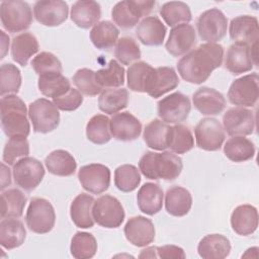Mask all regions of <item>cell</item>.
<instances>
[{"label": "cell", "instance_id": "6", "mask_svg": "<svg viewBox=\"0 0 259 259\" xmlns=\"http://www.w3.org/2000/svg\"><path fill=\"white\" fill-rule=\"evenodd\" d=\"M27 228L35 234L51 232L56 223V213L52 203L42 197L31 198L25 214Z\"/></svg>", "mask_w": 259, "mask_h": 259}, {"label": "cell", "instance_id": "3", "mask_svg": "<svg viewBox=\"0 0 259 259\" xmlns=\"http://www.w3.org/2000/svg\"><path fill=\"white\" fill-rule=\"evenodd\" d=\"M1 125L8 138H26L30 133L24 101L15 94L1 97Z\"/></svg>", "mask_w": 259, "mask_h": 259}, {"label": "cell", "instance_id": "22", "mask_svg": "<svg viewBox=\"0 0 259 259\" xmlns=\"http://www.w3.org/2000/svg\"><path fill=\"white\" fill-rule=\"evenodd\" d=\"M194 107L203 115L220 114L226 107L224 95L213 88L202 86L192 96Z\"/></svg>", "mask_w": 259, "mask_h": 259}, {"label": "cell", "instance_id": "2", "mask_svg": "<svg viewBox=\"0 0 259 259\" xmlns=\"http://www.w3.org/2000/svg\"><path fill=\"white\" fill-rule=\"evenodd\" d=\"M183 168L182 159L171 152L156 153L146 152L139 161V169L142 174L152 180H175Z\"/></svg>", "mask_w": 259, "mask_h": 259}, {"label": "cell", "instance_id": "46", "mask_svg": "<svg viewBox=\"0 0 259 259\" xmlns=\"http://www.w3.org/2000/svg\"><path fill=\"white\" fill-rule=\"evenodd\" d=\"M141 183V174L138 168L131 164L118 166L114 171V184L122 192H132Z\"/></svg>", "mask_w": 259, "mask_h": 259}, {"label": "cell", "instance_id": "19", "mask_svg": "<svg viewBox=\"0 0 259 259\" xmlns=\"http://www.w3.org/2000/svg\"><path fill=\"white\" fill-rule=\"evenodd\" d=\"M126 240L136 247H146L155 239V227L150 219L143 215L131 218L123 229Z\"/></svg>", "mask_w": 259, "mask_h": 259}, {"label": "cell", "instance_id": "13", "mask_svg": "<svg viewBox=\"0 0 259 259\" xmlns=\"http://www.w3.org/2000/svg\"><path fill=\"white\" fill-rule=\"evenodd\" d=\"M14 182L26 191H32L45 176L42 164L33 157H23L15 162L12 169Z\"/></svg>", "mask_w": 259, "mask_h": 259}, {"label": "cell", "instance_id": "16", "mask_svg": "<svg viewBox=\"0 0 259 259\" xmlns=\"http://www.w3.org/2000/svg\"><path fill=\"white\" fill-rule=\"evenodd\" d=\"M78 179L86 191L93 194H100L109 188L110 170L105 165L92 163L80 168Z\"/></svg>", "mask_w": 259, "mask_h": 259}, {"label": "cell", "instance_id": "4", "mask_svg": "<svg viewBox=\"0 0 259 259\" xmlns=\"http://www.w3.org/2000/svg\"><path fill=\"white\" fill-rule=\"evenodd\" d=\"M0 18L4 29L15 33L27 29L32 22V11L27 2L20 0L2 1Z\"/></svg>", "mask_w": 259, "mask_h": 259}, {"label": "cell", "instance_id": "38", "mask_svg": "<svg viewBox=\"0 0 259 259\" xmlns=\"http://www.w3.org/2000/svg\"><path fill=\"white\" fill-rule=\"evenodd\" d=\"M27 202L26 195L17 188H10L1 193V218L18 219L23 214Z\"/></svg>", "mask_w": 259, "mask_h": 259}, {"label": "cell", "instance_id": "39", "mask_svg": "<svg viewBox=\"0 0 259 259\" xmlns=\"http://www.w3.org/2000/svg\"><path fill=\"white\" fill-rule=\"evenodd\" d=\"M119 30L110 21L103 20L96 23L90 30V39L99 50H108L118 40Z\"/></svg>", "mask_w": 259, "mask_h": 259}, {"label": "cell", "instance_id": "18", "mask_svg": "<svg viewBox=\"0 0 259 259\" xmlns=\"http://www.w3.org/2000/svg\"><path fill=\"white\" fill-rule=\"evenodd\" d=\"M196 45V32L192 25L182 23L174 26L169 33L165 48L173 57H181L189 53Z\"/></svg>", "mask_w": 259, "mask_h": 259}, {"label": "cell", "instance_id": "47", "mask_svg": "<svg viewBox=\"0 0 259 259\" xmlns=\"http://www.w3.org/2000/svg\"><path fill=\"white\" fill-rule=\"evenodd\" d=\"M21 86V74L19 69L11 64L5 63L0 68V94H15Z\"/></svg>", "mask_w": 259, "mask_h": 259}, {"label": "cell", "instance_id": "11", "mask_svg": "<svg viewBox=\"0 0 259 259\" xmlns=\"http://www.w3.org/2000/svg\"><path fill=\"white\" fill-rule=\"evenodd\" d=\"M259 76L251 73L234 80L228 91L229 101L237 106L252 107L259 96Z\"/></svg>", "mask_w": 259, "mask_h": 259}, {"label": "cell", "instance_id": "44", "mask_svg": "<svg viewBox=\"0 0 259 259\" xmlns=\"http://www.w3.org/2000/svg\"><path fill=\"white\" fill-rule=\"evenodd\" d=\"M194 147V138L190 128L178 123L171 126L168 148L175 154H185Z\"/></svg>", "mask_w": 259, "mask_h": 259}, {"label": "cell", "instance_id": "33", "mask_svg": "<svg viewBox=\"0 0 259 259\" xmlns=\"http://www.w3.org/2000/svg\"><path fill=\"white\" fill-rule=\"evenodd\" d=\"M155 68L144 61L132 64L126 73L127 87L134 92L147 93L151 85Z\"/></svg>", "mask_w": 259, "mask_h": 259}, {"label": "cell", "instance_id": "9", "mask_svg": "<svg viewBox=\"0 0 259 259\" xmlns=\"http://www.w3.org/2000/svg\"><path fill=\"white\" fill-rule=\"evenodd\" d=\"M196 28L201 40L217 44L227 33L228 19L219 8H210L199 15Z\"/></svg>", "mask_w": 259, "mask_h": 259}, {"label": "cell", "instance_id": "25", "mask_svg": "<svg viewBox=\"0 0 259 259\" xmlns=\"http://www.w3.org/2000/svg\"><path fill=\"white\" fill-rule=\"evenodd\" d=\"M70 15L78 27L87 29L98 23L101 17V7L93 0H79L72 5Z\"/></svg>", "mask_w": 259, "mask_h": 259}, {"label": "cell", "instance_id": "54", "mask_svg": "<svg viewBox=\"0 0 259 259\" xmlns=\"http://www.w3.org/2000/svg\"><path fill=\"white\" fill-rule=\"evenodd\" d=\"M1 167H2V171H1V186H0V189L3 191L11 183V173H10V169L8 168V166L5 165L4 162L1 164Z\"/></svg>", "mask_w": 259, "mask_h": 259}, {"label": "cell", "instance_id": "7", "mask_svg": "<svg viewBox=\"0 0 259 259\" xmlns=\"http://www.w3.org/2000/svg\"><path fill=\"white\" fill-rule=\"evenodd\" d=\"M28 115L35 133L48 134L60 123V112L56 104L49 99L39 98L28 106Z\"/></svg>", "mask_w": 259, "mask_h": 259}, {"label": "cell", "instance_id": "50", "mask_svg": "<svg viewBox=\"0 0 259 259\" xmlns=\"http://www.w3.org/2000/svg\"><path fill=\"white\" fill-rule=\"evenodd\" d=\"M29 154V144L26 138L13 137L9 138L6 142L2 159L8 165H14L16 159L26 157Z\"/></svg>", "mask_w": 259, "mask_h": 259}, {"label": "cell", "instance_id": "45", "mask_svg": "<svg viewBox=\"0 0 259 259\" xmlns=\"http://www.w3.org/2000/svg\"><path fill=\"white\" fill-rule=\"evenodd\" d=\"M95 78L102 88L120 87L124 83V68L116 60H110L106 68L95 72Z\"/></svg>", "mask_w": 259, "mask_h": 259}, {"label": "cell", "instance_id": "35", "mask_svg": "<svg viewBox=\"0 0 259 259\" xmlns=\"http://www.w3.org/2000/svg\"><path fill=\"white\" fill-rule=\"evenodd\" d=\"M255 151L254 143L243 136H234L230 138L224 146L226 157L236 163L246 162L253 159Z\"/></svg>", "mask_w": 259, "mask_h": 259}, {"label": "cell", "instance_id": "42", "mask_svg": "<svg viewBox=\"0 0 259 259\" xmlns=\"http://www.w3.org/2000/svg\"><path fill=\"white\" fill-rule=\"evenodd\" d=\"M87 139L96 145H104L111 139L110 118L104 114H95L86 125Z\"/></svg>", "mask_w": 259, "mask_h": 259}, {"label": "cell", "instance_id": "30", "mask_svg": "<svg viewBox=\"0 0 259 259\" xmlns=\"http://www.w3.org/2000/svg\"><path fill=\"white\" fill-rule=\"evenodd\" d=\"M192 206V196L189 190L182 186H171L165 194V207L173 217H184Z\"/></svg>", "mask_w": 259, "mask_h": 259}, {"label": "cell", "instance_id": "26", "mask_svg": "<svg viewBox=\"0 0 259 259\" xmlns=\"http://www.w3.org/2000/svg\"><path fill=\"white\" fill-rule=\"evenodd\" d=\"M163 197V189L159 184L147 182L138 191L137 203L142 212L154 215L162 209Z\"/></svg>", "mask_w": 259, "mask_h": 259}, {"label": "cell", "instance_id": "55", "mask_svg": "<svg viewBox=\"0 0 259 259\" xmlns=\"http://www.w3.org/2000/svg\"><path fill=\"white\" fill-rule=\"evenodd\" d=\"M1 33V60L5 58L7 52H8V48H9V36L3 31H0Z\"/></svg>", "mask_w": 259, "mask_h": 259}, {"label": "cell", "instance_id": "28", "mask_svg": "<svg viewBox=\"0 0 259 259\" xmlns=\"http://www.w3.org/2000/svg\"><path fill=\"white\" fill-rule=\"evenodd\" d=\"M197 252L204 259H224L231 252V243L224 235H206L199 241Z\"/></svg>", "mask_w": 259, "mask_h": 259}, {"label": "cell", "instance_id": "27", "mask_svg": "<svg viewBox=\"0 0 259 259\" xmlns=\"http://www.w3.org/2000/svg\"><path fill=\"white\" fill-rule=\"evenodd\" d=\"M94 201L93 196L87 193H80L73 199L70 205V215L76 227L88 229L94 226L95 221L92 213Z\"/></svg>", "mask_w": 259, "mask_h": 259}, {"label": "cell", "instance_id": "15", "mask_svg": "<svg viewBox=\"0 0 259 259\" xmlns=\"http://www.w3.org/2000/svg\"><path fill=\"white\" fill-rule=\"evenodd\" d=\"M223 127L231 137L252 135L255 130L254 112L242 106L232 107L223 116Z\"/></svg>", "mask_w": 259, "mask_h": 259}, {"label": "cell", "instance_id": "8", "mask_svg": "<svg viewBox=\"0 0 259 259\" xmlns=\"http://www.w3.org/2000/svg\"><path fill=\"white\" fill-rule=\"evenodd\" d=\"M92 213L95 223L107 229L118 228L125 217L120 201L109 194L101 195L94 201Z\"/></svg>", "mask_w": 259, "mask_h": 259}, {"label": "cell", "instance_id": "17", "mask_svg": "<svg viewBox=\"0 0 259 259\" xmlns=\"http://www.w3.org/2000/svg\"><path fill=\"white\" fill-rule=\"evenodd\" d=\"M69 7L62 0H41L33 5V15L45 26H58L66 21Z\"/></svg>", "mask_w": 259, "mask_h": 259}, {"label": "cell", "instance_id": "36", "mask_svg": "<svg viewBox=\"0 0 259 259\" xmlns=\"http://www.w3.org/2000/svg\"><path fill=\"white\" fill-rule=\"evenodd\" d=\"M45 164L50 173L63 177L73 175L77 168L75 158L65 150L53 151L46 157Z\"/></svg>", "mask_w": 259, "mask_h": 259}, {"label": "cell", "instance_id": "29", "mask_svg": "<svg viewBox=\"0 0 259 259\" xmlns=\"http://www.w3.org/2000/svg\"><path fill=\"white\" fill-rule=\"evenodd\" d=\"M178 84L179 78L174 68L158 67L155 68L147 94L153 98H158L175 89Z\"/></svg>", "mask_w": 259, "mask_h": 259}, {"label": "cell", "instance_id": "37", "mask_svg": "<svg viewBox=\"0 0 259 259\" xmlns=\"http://www.w3.org/2000/svg\"><path fill=\"white\" fill-rule=\"evenodd\" d=\"M128 103V92L125 88H106L98 98L99 109L106 114H115L124 109Z\"/></svg>", "mask_w": 259, "mask_h": 259}, {"label": "cell", "instance_id": "40", "mask_svg": "<svg viewBox=\"0 0 259 259\" xmlns=\"http://www.w3.org/2000/svg\"><path fill=\"white\" fill-rule=\"evenodd\" d=\"M37 86L42 95L52 97L53 99L64 95L71 89L69 79L63 76L62 73L39 76Z\"/></svg>", "mask_w": 259, "mask_h": 259}, {"label": "cell", "instance_id": "34", "mask_svg": "<svg viewBox=\"0 0 259 259\" xmlns=\"http://www.w3.org/2000/svg\"><path fill=\"white\" fill-rule=\"evenodd\" d=\"M171 126L161 119L151 120L145 127L143 138L146 145L157 151H164L168 148Z\"/></svg>", "mask_w": 259, "mask_h": 259}, {"label": "cell", "instance_id": "14", "mask_svg": "<svg viewBox=\"0 0 259 259\" xmlns=\"http://www.w3.org/2000/svg\"><path fill=\"white\" fill-rule=\"evenodd\" d=\"M194 135L196 146L210 152L220 150L226 138L222 123L213 117L200 119L194 128Z\"/></svg>", "mask_w": 259, "mask_h": 259}, {"label": "cell", "instance_id": "24", "mask_svg": "<svg viewBox=\"0 0 259 259\" xmlns=\"http://www.w3.org/2000/svg\"><path fill=\"white\" fill-rule=\"evenodd\" d=\"M231 226L240 236L253 234L258 227V211L251 204L238 205L231 214Z\"/></svg>", "mask_w": 259, "mask_h": 259}, {"label": "cell", "instance_id": "5", "mask_svg": "<svg viewBox=\"0 0 259 259\" xmlns=\"http://www.w3.org/2000/svg\"><path fill=\"white\" fill-rule=\"evenodd\" d=\"M155 4V1H120L113 6L111 17L119 27L128 29L136 26L142 17L149 15L153 11Z\"/></svg>", "mask_w": 259, "mask_h": 259}, {"label": "cell", "instance_id": "32", "mask_svg": "<svg viewBox=\"0 0 259 259\" xmlns=\"http://www.w3.org/2000/svg\"><path fill=\"white\" fill-rule=\"evenodd\" d=\"M26 231L21 221L14 218L3 219L0 223V244L3 248L11 250L24 243Z\"/></svg>", "mask_w": 259, "mask_h": 259}, {"label": "cell", "instance_id": "51", "mask_svg": "<svg viewBox=\"0 0 259 259\" xmlns=\"http://www.w3.org/2000/svg\"><path fill=\"white\" fill-rule=\"evenodd\" d=\"M34 72L39 76L62 73L63 67L60 60L52 53L41 52L37 54L31 61Z\"/></svg>", "mask_w": 259, "mask_h": 259}, {"label": "cell", "instance_id": "49", "mask_svg": "<svg viewBox=\"0 0 259 259\" xmlns=\"http://www.w3.org/2000/svg\"><path fill=\"white\" fill-rule=\"evenodd\" d=\"M73 83L82 94L87 96H95L103 91L96 81L95 72L88 68L77 70L73 76Z\"/></svg>", "mask_w": 259, "mask_h": 259}, {"label": "cell", "instance_id": "53", "mask_svg": "<svg viewBox=\"0 0 259 259\" xmlns=\"http://www.w3.org/2000/svg\"><path fill=\"white\" fill-rule=\"evenodd\" d=\"M157 254L158 258L162 259H171V258H185L186 255L184 250L181 247L175 245H164L157 247Z\"/></svg>", "mask_w": 259, "mask_h": 259}, {"label": "cell", "instance_id": "10", "mask_svg": "<svg viewBox=\"0 0 259 259\" xmlns=\"http://www.w3.org/2000/svg\"><path fill=\"white\" fill-rule=\"evenodd\" d=\"M257 62V42L248 46L242 42H234L227 51L225 57L226 69L234 75L249 72Z\"/></svg>", "mask_w": 259, "mask_h": 259}, {"label": "cell", "instance_id": "56", "mask_svg": "<svg viewBox=\"0 0 259 259\" xmlns=\"http://www.w3.org/2000/svg\"><path fill=\"white\" fill-rule=\"evenodd\" d=\"M139 258H158L157 254V247L151 246L143 249L139 255Z\"/></svg>", "mask_w": 259, "mask_h": 259}, {"label": "cell", "instance_id": "12", "mask_svg": "<svg viewBox=\"0 0 259 259\" xmlns=\"http://www.w3.org/2000/svg\"><path fill=\"white\" fill-rule=\"evenodd\" d=\"M158 115L166 123L178 124L186 120L191 103L187 95L177 91L158 101Z\"/></svg>", "mask_w": 259, "mask_h": 259}, {"label": "cell", "instance_id": "21", "mask_svg": "<svg viewBox=\"0 0 259 259\" xmlns=\"http://www.w3.org/2000/svg\"><path fill=\"white\" fill-rule=\"evenodd\" d=\"M258 19L251 15H240L231 20L229 33L232 40L252 46L258 41Z\"/></svg>", "mask_w": 259, "mask_h": 259}, {"label": "cell", "instance_id": "1", "mask_svg": "<svg viewBox=\"0 0 259 259\" xmlns=\"http://www.w3.org/2000/svg\"><path fill=\"white\" fill-rule=\"evenodd\" d=\"M223 59L222 45L205 42L184 55L177 63V70L184 81L201 84L209 78L213 70L221 67Z\"/></svg>", "mask_w": 259, "mask_h": 259}, {"label": "cell", "instance_id": "43", "mask_svg": "<svg viewBox=\"0 0 259 259\" xmlns=\"http://www.w3.org/2000/svg\"><path fill=\"white\" fill-rule=\"evenodd\" d=\"M71 255L76 259H89L97 252L95 237L87 232H77L71 241Z\"/></svg>", "mask_w": 259, "mask_h": 259}, {"label": "cell", "instance_id": "41", "mask_svg": "<svg viewBox=\"0 0 259 259\" xmlns=\"http://www.w3.org/2000/svg\"><path fill=\"white\" fill-rule=\"evenodd\" d=\"M160 15L169 26L188 23L192 16L189 6L182 1L166 2L160 8Z\"/></svg>", "mask_w": 259, "mask_h": 259}, {"label": "cell", "instance_id": "48", "mask_svg": "<svg viewBox=\"0 0 259 259\" xmlns=\"http://www.w3.org/2000/svg\"><path fill=\"white\" fill-rule=\"evenodd\" d=\"M114 56L120 64L132 65L141 58V50L133 37L122 36L116 41Z\"/></svg>", "mask_w": 259, "mask_h": 259}, {"label": "cell", "instance_id": "52", "mask_svg": "<svg viewBox=\"0 0 259 259\" xmlns=\"http://www.w3.org/2000/svg\"><path fill=\"white\" fill-rule=\"evenodd\" d=\"M53 102L56 106L63 111H73L76 110L83 102L82 93L74 88H71L64 95L54 98Z\"/></svg>", "mask_w": 259, "mask_h": 259}, {"label": "cell", "instance_id": "31", "mask_svg": "<svg viewBox=\"0 0 259 259\" xmlns=\"http://www.w3.org/2000/svg\"><path fill=\"white\" fill-rule=\"evenodd\" d=\"M39 50L36 37L31 32H22L12 39L11 56L13 61L25 67L29 59Z\"/></svg>", "mask_w": 259, "mask_h": 259}, {"label": "cell", "instance_id": "23", "mask_svg": "<svg viewBox=\"0 0 259 259\" xmlns=\"http://www.w3.org/2000/svg\"><path fill=\"white\" fill-rule=\"evenodd\" d=\"M167 32L166 26L158 16H147L142 19L136 28V34L139 40L150 47L161 46Z\"/></svg>", "mask_w": 259, "mask_h": 259}, {"label": "cell", "instance_id": "20", "mask_svg": "<svg viewBox=\"0 0 259 259\" xmlns=\"http://www.w3.org/2000/svg\"><path fill=\"white\" fill-rule=\"evenodd\" d=\"M110 132L115 140L135 141L142 133V123L128 111L115 113L110 118Z\"/></svg>", "mask_w": 259, "mask_h": 259}]
</instances>
